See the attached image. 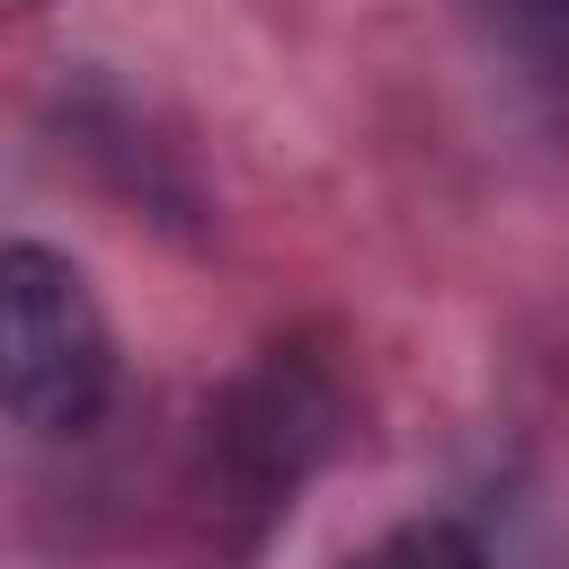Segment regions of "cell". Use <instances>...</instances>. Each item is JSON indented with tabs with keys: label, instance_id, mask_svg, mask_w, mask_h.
Segmentation results:
<instances>
[{
	"label": "cell",
	"instance_id": "obj_3",
	"mask_svg": "<svg viewBox=\"0 0 569 569\" xmlns=\"http://www.w3.org/2000/svg\"><path fill=\"white\" fill-rule=\"evenodd\" d=\"M551 9H569V0H551Z\"/></svg>",
	"mask_w": 569,
	"mask_h": 569
},
{
	"label": "cell",
	"instance_id": "obj_1",
	"mask_svg": "<svg viewBox=\"0 0 569 569\" xmlns=\"http://www.w3.org/2000/svg\"><path fill=\"white\" fill-rule=\"evenodd\" d=\"M107 400H116V329L98 284L44 240H0V418L62 445L89 436Z\"/></svg>",
	"mask_w": 569,
	"mask_h": 569
},
{
	"label": "cell",
	"instance_id": "obj_2",
	"mask_svg": "<svg viewBox=\"0 0 569 569\" xmlns=\"http://www.w3.org/2000/svg\"><path fill=\"white\" fill-rule=\"evenodd\" d=\"M347 569H489V551H480L462 525H445V516H418V525H391L382 542H365Z\"/></svg>",
	"mask_w": 569,
	"mask_h": 569
}]
</instances>
